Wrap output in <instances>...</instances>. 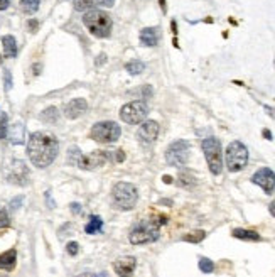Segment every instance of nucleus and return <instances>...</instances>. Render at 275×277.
<instances>
[{
  "instance_id": "obj_1",
  "label": "nucleus",
  "mask_w": 275,
  "mask_h": 277,
  "mask_svg": "<svg viewBox=\"0 0 275 277\" xmlns=\"http://www.w3.org/2000/svg\"><path fill=\"white\" fill-rule=\"evenodd\" d=\"M59 152V142L52 134L34 132L27 142V156L36 167H47L54 162Z\"/></svg>"
},
{
  "instance_id": "obj_2",
  "label": "nucleus",
  "mask_w": 275,
  "mask_h": 277,
  "mask_svg": "<svg viewBox=\"0 0 275 277\" xmlns=\"http://www.w3.org/2000/svg\"><path fill=\"white\" fill-rule=\"evenodd\" d=\"M83 24L95 38H108L112 34V17L103 10H88L83 15Z\"/></svg>"
},
{
  "instance_id": "obj_3",
  "label": "nucleus",
  "mask_w": 275,
  "mask_h": 277,
  "mask_svg": "<svg viewBox=\"0 0 275 277\" xmlns=\"http://www.w3.org/2000/svg\"><path fill=\"white\" fill-rule=\"evenodd\" d=\"M112 198H113L115 208H118V210H122V211H128L135 208L137 199H139V193H137V188L133 186L132 183L122 181L113 186Z\"/></svg>"
},
{
  "instance_id": "obj_4",
  "label": "nucleus",
  "mask_w": 275,
  "mask_h": 277,
  "mask_svg": "<svg viewBox=\"0 0 275 277\" xmlns=\"http://www.w3.org/2000/svg\"><path fill=\"white\" fill-rule=\"evenodd\" d=\"M201 149L204 152L206 162L211 174L220 176L223 171V152H221V142L216 137H208L203 140Z\"/></svg>"
},
{
  "instance_id": "obj_5",
  "label": "nucleus",
  "mask_w": 275,
  "mask_h": 277,
  "mask_svg": "<svg viewBox=\"0 0 275 277\" xmlns=\"http://www.w3.org/2000/svg\"><path fill=\"white\" fill-rule=\"evenodd\" d=\"M225 160L230 172H238L243 169L246 162H248V149H246L245 144L240 142V140L230 142V146L226 147Z\"/></svg>"
},
{
  "instance_id": "obj_6",
  "label": "nucleus",
  "mask_w": 275,
  "mask_h": 277,
  "mask_svg": "<svg viewBox=\"0 0 275 277\" xmlns=\"http://www.w3.org/2000/svg\"><path fill=\"white\" fill-rule=\"evenodd\" d=\"M159 238V223L157 222H142L130 232V243L133 245H142V243H152Z\"/></svg>"
},
{
  "instance_id": "obj_7",
  "label": "nucleus",
  "mask_w": 275,
  "mask_h": 277,
  "mask_svg": "<svg viewBox=\"0 0 275 277\" xmlns=\"http://www.w3.org/2000/svg\"><path fill=\"white\" fill-rule=\"evenodd\" d=\"M120 134H122V128H120V125H117L115 122H98L90 130V137L102 144L117 142Z\"/></svg>"
},
{
  "instance_id": "obj_8",
  "label": "nucleus",
  "mask_w": 275,
  "mask_h": 277,
  "mask_svg": "<svg viewBox=\"0 0 275 277\" xmlns=\"http://www.w3.org/2000/svg\"><path fill=\"white\" fill-rule=\"evenodd\" d=\"M189 151L191 146L188 140H176L165 151V160L172 167H183L189 160Z\"/></svg>"
},
{
  "instance_id": "obj_9",
  "label": "nucleus",
  "mask_w": 275,
  "mask_h": 277,
  "mask_svg": "<svg viewBox=\"0 0 275 277\" xmlns=\"http://www.w3.org/2000/svg\"><path fill=\"white\" fill-rule=\"evenodd\" d=\"M147 114H149L147 103L142 102V100H137V102H130L122 107V110H120V119H122L125 123L135 125V123L144 122Z\"/></svg>"
},
{
  "instance_id": "obj_10",
  "label": "nucleus",
  "mask_w": 275,
  "mask_h": 277,
  "mask_svg": "<svg viewBox=\"0 0 275 277\" xmlns=\"http://www.w3.org/2000/svg\"><path fill=\"white\" fill-rule=\"evenodd\" d=\"M252 183L260 186L267 195H272L275 190V172L270 167H260L252 176Z\"/></svg>"
},
{
  "instance_id": "obj_11",
  "label": "nucleus",
  "mask_w": 275,
  "mask_h": 277,
  "mask_svg": "<svg viewBox=\"0 0 275 277\" xmlns=\"http://www.w3.org/2000/svg\"><path fill=\"white\" fill-rule=\"evenodd\" d=\"M157 135H159V123L154 122V120L144 122L137 130V139L142 144H152L157 139Z\"/></svg>"
},
{
  "instance_id": "obj_12",
  "label": "nucleus",
  "mask_w": 275,
  "mask_h": 277,
  "mask_svg": "<svg viewBox=\"0 0 275 277\" xmlns=\"http://www.w3.org/2000/svg\"><path fill=\"white\" fill-rule=\"evenodd\" d=\"M135 259L133 257H122V259L113 262V269H115L118 277H132L133 271H135Z\"/></svg>"
},
{
  "instance_id": "obj_13",
  "label": "nucleus",
  "mask_w": 275,
  "mask_h": 277,
  "mask_svg": "<svg viewBox=\"0 0 275 277\" xmlns=\"http://www.w3.org/2000/svg\"><path fill=\"white\" fill-rule=\"evenodd\" d=\"M86 110H88V102H86V100H84V98H75V100H71L66 107H64V115H66L68 119L75 120V119L81 117Z\"/></svg>"
},
{
  "instance_id": "obj_14",
  "label": "nucleus",
  "mask_w": 275,
  "mask_h": 277,
  "mask_svg": "<svg viewBox=\"0 0 275 277\" xmlns=\"http://www.w3.org/2000/svg\"><path fill=\"white\" fill-rule=\"evenodd\" d=\"M68 160H70V164H73V166H78L81 169H91L90 158L83 156L78 147H70V151H68Z\"/></svg>"
},
{
  "instance_id": "obj_15",
  "label": "nucleus",
  "mask_w": 275,
  "mask_h": 277,
  "mask_svg": "<svg viewBox=\"0 0 275 277\" xmlns=\"http://www.w3.org/2000/svg\"><path fill=\"white\" fill-rule=\"evenodd\" d=\"M157 41H159V29L157 27H145V29L140 31V44L147 47L157 46Z\"/></svg>"
},
{
  "instance_id": "obj_16",
  "label": "nucleus",
  "mask_w": 275,
  "mask_h": 277,
  "mask_svg": "<svg viewBox=\"0 0 275 277\" xmlns=\"http://www.w3.org/2000/svg\"><path fill=\"white\" fill-rule=\"evenodd\" d=\"M15 264H17V252H15V248H10V250L3 252L2 255H0V269L2 271H14Z\"/></svg>"
},
{
  "instance_id": "obj_17",
  "label": "nucleus",
  "mask_w": 275,
  "mask_h": 277,
  "mask_svg": "<svg viewBox=\"0 0 275 277\" xmlns=\"http://www.w3.org/2000/svg\"><path fill=\"white\" fill-rule=\"evenodd\" d=\"M232 235L235 237V238L246 240V242H260L262 240V237L255 230H245V228H235Z\"/></svg>"
},
{
  "instance_id": "obj_18",
  "label": "nucleus",
  "mask_w": 275,
  "mask_h": 277,
  "mask_svg": "<svg viewBox=\"0 0 275 277\" xmlns=\"http://www.w3.org/2000/svg\"><path fill=\"white\" fill-rule=\"evenodd\" d=\"M2 46H3V54L7 58H15L17 56V41H15L14 36H3Z\"/></svg>"
},
{
  "instance_id": "obj_19",
  "label": "nucleus",
  "mask_w": 275,
  "mask_h": 277,
  "mask_svg": "<svg viewBox=\"0 0 275 277\" xmlns=\"http://www.w3.org/2000/svg\"><path fill=\"white\" fill-rule=\"evenodd\" d=\"M102 227H103V220L100 218L98 215H91L90 216V222H88L86 227H84V232H86L88 235L98 234V232L102 230Z\"/></svg>"
},
{
  "instance_id": "obj_20",
  "label": "nucleus",
  "mask_w": 275,
  "mask_h": 277,
  "mask_svg": "<svg viewBox=\"0 0 275 277\" xmlns=\"http://www.w3.org/2000/svg\"><path fill=\"white\" fill-rule=\"evenodd\" d=\"M9 139L12 144H22L24 142V125L22 123H15V125H12Z\"/></svg>"
},
{
  "instance_id": "obj_21",
  "label": "nucleus",
  "mask_w": 275,
  "mask_h": 277,
  "mask_svg": "<svg viewBox=\"0 0 275 277\" xmlns=\"http://www.w3.org/2000/svg\"><path fill=\"white\" fill-rule=\"evenodd\" d=\"M58 119H59V110L56 107L46 108V110L41 114V120H42V122H46V123H56V122H58Z\"/></svg>"
},
{
  "instance_id": "obj_22",
  "label": "nucleus",
  "mask_w": 275,
  "mask_h": 277,
  "mask_svg": "<svg viewBox=\"0 0 275 277\" xmlns=\"http://www.w3.org/2000/svg\"><path fill=\"white\" fill-rule=\"evenodd\" d=\"M39 3H41V0H21V9L24 14L32 15L39 10Z\"/></svg>"
},
{
  "instance_id": "obj_23",
  "label": "nucleus",
  "mask_w": 275,
  "mask_h": 277,
  "mask_svg": "<svg viewBox=\"0 0 275 277\" xmlns=\"http://www.w3.org/2000/svg\"><path fill=\"white\" fill-rule=\"evenodd\" d=\"M125 70H127L128 75L137 76V75H140V73H142V71L145 70V64H144L142 61H139V59H133V61L125 64Z\"/></svg>"
},
{
  "instance_id": "obj_24",
  "label": "nucleus",
  "mask_w": 275,
  "mask_h": 277,
  "mask_svg": "<svg viewBox=\"0 0 275 277\" xmlns=\"http://www.w3.org/2000/svg\"><path fill=\"white\" fill-rule=\"evenodd\" d=\"M204 237H206V232L196 230V232H191V234L184 235L183 240H184V242H189V243H199L201 240H204Z\"/></svg>"
},
{
  "instance_id": "obj_25",
  "label": "nucleus",
  "mask_w": 275,
  "mask_h": 277,
  "mask_svg": "<svg viewBox=\"0 0 275 277\" xmlns=\"http://www.w3.org/2000/svg\"><path fill=\"white\" fill-rule=\"evenodd\" d=\"M96 5V0H75V9L78 12H88Z\"/></svg>"
},
{
  "instance_id": "obj_26",
  "label": "nucleus",
  "mask_w": 275,
  "mask_h": 277,
  "mask_svg": "<svg viewBox=\"0 0 275 277\" xmlns=\"http://www.w3.org/2000/svg\"><path fill=\"white\" fill-rule=\"evenodd\" d=\"M199 269L203 274H211V272L214 271V264L209 259L203 257V259H199Z\"/></svg>"
},
{
  "instance_id": "obj_27",
  "label": "nucleus",
  "mask_w": 275,
  "mask_h": 277,
  "mask_svg": "<svg viewBox=\"0 0 275 277\" xmlns=\"http://www.w3.org/2000/svg\"><path fill=\"white\" fill-rule=\"evenodd\" d=\"M7 128H9V125H7V115L3 114L2 119H0V140L7 137Z\"/></svg>"
},
{
  "instance_id": "obj_28",
  "label": "nucleus",
  "mask_w": 275,
  "mask_h": 277,
  "mask_svg": "<svg viewBox=\"0 0 275 277\" xmlns=\"http://www.w3.org/2000/svg\"><path fill=\"white\" fill-rule=\"evenodd\" d=\"M9 225H10L9 213H7L5 208L0 206V227H9Z\"/></svg>"
},
{
  "instance_id": "obj_29",
  "label": "nucleus",
  "mask_w": 275,
  "mask_h": 277,
  "mask_svg": "<svg viewBox=\"0 0 275 277\" xmlns=\"http://www.w3.org/2000/svg\"><path fill=\"white\" fill-rule=\"evenodd\" d=\"M66 250H68V254L75 257L79 252V245L76 242H70V243H68V247H66Z\"/></svg>"
},
{
  "instance_id": "obj_30",
  "label": "nucleus",
  "mask_w": 275,
  "mask_h": 277,
  "mask_svg": "<svg viewBox=\"0 0 275 277\" xmlns=\"http://www.w3.org/2000/svg\"><path fill=\"white\" fill-rule=\"evenodd\" d=\"M22 201H24L22 196H17V198H14V199L10 201V208H12V210H17V208H21Z\"/></svg>"
},
{
  "instance_id": "obj_31",
  "label": "nucleus",
  "mask_w": 275,
  "mask_h": 277,
  "mask_svg": "<svg viewBox=\"0 0 275 277\" xmlns=\"http://www.w3.org/2000/svg\"><path fill=\"white\" fill-rule=\"evenodd\" d=\"M113 159H115L117 162H123V160H125V154H123V151H122V149L113 151Z\"/></svg>"
},
{
  "instance_id": "obj_32",
  "label": "nucleus",
  "mask_w": 275,
  "mask_h": 277,
  "mask_svg": "<svg viewBox=\"0 0 275 277\" xmlns=\"http://www.w3.org/2000/svg\"><path fill=\"white\" fill-rule=\"evenodd\" d=\"M3 78H5V90H10V88H12V75H10V71H5V73H3Z\"/></svg>"
},
{
  "instance_id": "obj_33",
  "label": "nucleus",
  "mask_w": 275,
  "mask_h": 277,
  "mask_svg": "<svg viewBox=\"0 0 275 277\" xmlns=\"http://www.w3.org/2000/svg\"><path fill=\"white\" fill-rule=\"evenodd\" d=\"M27 27L31 29V32H36V29L39 27V22L34 21V19H31V21H27Z\"/></svg>"
},
{
  "instance_id": "obj_34",
  "label": "nucleus",
  "mask_w": 275,
  "mask_h": 277,
  "mask_svg": "<svg viewBox=\"0 0 275 277\" xmlns=\"http://www.w3.org/2000/svg\"><path fill=\"white\" fill-rule=\"evenodd\" d=\"M96 3L102 7H112L115 3V0H96Z\"/></svg>"
},
{
  "instance_id": "obj_35",
  "label": "nucleus",
  "mask_w": 275,
  "mask_h": 277,
  "mask_svg": "<svg viewBox=\"0 0 275 277\" xmlns=\"http://www.w3.org/2000/svg\"><path fill=\"white\" fill-rule=\"evenodd\" d=\"M142 95H144V98H147V96H151L152 95V88L151 86H145V88H142Z\"/></svg>"
},
{
  "instance_id": "obj_36",
  "label": "nucleus",
  "mask_w": 275,
  "mask_h": 277,
  "mask_svg": "<svg viewBox=\"0 0 275 277\" xmlns=\"http://www.w3.org/2000/svg\"><path fill=\"white\" fill-rule=\"evenodd\" d=\"M71 210H73V213H79V211H81V208H79L78 203H73L71 204Z\"/></svg>"
},
{
  "instance_id": "obj_37",
  "label": "nucleus",
  "mask_w": 275,
  "mask_h": 277,
  "mask_svg": "<svg viewBox=\"0 0 275 277\" xmlns=\"http://www.w3.org/2000/svg\"><path fill=\"white\" fill-rule=\"evenodd\" d=\"M9 7V0H0V10H5Z\"/></svg>"
},
{
  "instance_id": "obj_38",
  "label": "nucleus",
  "mask_w": 275,
  "mask_h": 277,
  "mask_svg": "<svg viewBox=\"0 0 275 277\" xmlns=\"http://www.w3.org/2000/svg\"><path fill=\"white\" fill-rule=\"evenodd\" d=\"M269 210H270V215H272V216H274V218H275V199H274V201H272V203H270Z\"/></svg>"
},
{
  "instance_id": "obj_39",
  "label": "nucleus",
  "mask_w": 275,
  "mask_h": 277,
  "mask_svg": "<svg viewBox=\"0 0 275 277\" xmlns=\"http://www.w3.org/2000/svg\"><path fill=\"white\" fill-rule=\"evenodd\" d=\"M78 277H98L96 274H91V272H83V274H79Z\"/></svg>"
},
{
  "instance_id": "obj_40",
  "label": "nucleus",
  "mask_w": 275,
  "mask_h": 277,
  "mask_svg": "<svg viewBox=\"0 0 275 277\" xmlns=\"http://www.w3.org/2000/svg\"><path fill=\"white\" fill-rule=\"evenodd\" d=\"M264 137H267V140H272V134H270V130H264Z\"/></svg>"
},
{
  "instance_id": "obj_41",
  "label": "nucleus",
  "mask_w": 275,
  "mask_h": 277,
  "mask_svg": "<svg viewBox=\"0 0 275 277\" xmlns=\"http://www.w3.org/2000/svg\"><path fill=\"white\" fill-rule=\"evenodd\" d=\"M159 2H160V9H162V12L167 10V7H165V0H159Z\"/></svg>"
},
{
  "instance_id": "obj_42",
  "label": "nucleus",
  "mask_w": 275,
  "mask_h": 277,
  "mask_svg": "<svg viewBox=\"0 0 275 277\" xmlns=\"http://www.w3.org/2000/svg\"><path fill=\"white\" fill-rule=\"evenodd\" d=\"M164 183H165V184L172 183V178H171V176H164Z\"/></svg>"
}]
</instances>
